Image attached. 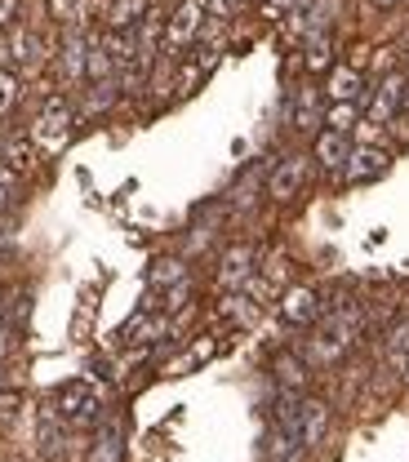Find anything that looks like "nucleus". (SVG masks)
<instances>
[{
  "instance_id": "18",
  "label": "nucleus",
  "mask_w": 409,
  "mask_h": 462,
  "mask_svg": "<svg viewBox=\"0 0 409 462\" xmlns=\"http://www.w3.org/2000/svg\"><path fill=\"white\" fill-rule=\"evenodd\" d=\"M85 80H89V85H98V80H116V58H112V50H107V41H89Z\"/></svg>"
},
{
  "instance_id": "30",
  "label": "nucleus",
  "mask_w": 409,
  "mask_h": 462,
  "mask_svg": "<svg viewBox=\"0 0 409 462\" xmlns=\"http://www.w3.org/2000/svg\"><path fill=\"white\" fill-rule=\"evenodd\" d=\"M187 298H191V285H187V281H182V285H174V289H165V302H161V307H165V316H170V311H178Z\"/></svg>"
},
{
  "instance_id": "5",
  "label": "nucleus",
  "mask_w": 409,
  "mask_h": 462,
  "mask_svg": "<svg viewBox=\"0 0 409 462\" xmlns=\"http://www.w3.org/2000/svg\"><path fill=\"white\" fill-rule=\"evenodd\" d=\"M254 263H258V249L254 245H232L228 254H223V263H218V289H228V293H236V289H245L249 281H254Z\"/></svg>"
},
{
  "instance_id": "12",
  "label": "nucleus",
  "mask_w": 409,
  "mask_h": 462,
  "mask_svg": "<svg viewBox=\"0 0 409 462\" xmlns=\"http://www.w3.org/2000/svg\"><path fill=\"white\" fill-rule=\"evenodd\" d=\"M9 62H18V67L36 71V67L45 62V41H41L32 27H18V32L9 36Z\"/></svg>"
},
{
  "instance_id": "26",
  "label": "nucleus",
  "mask_w": 409,
  "mask_h": 462,
  "mask_svg": "<svg viewBox=\"0 0 409 462\" xmlns=\"http://www.w3.org/2000/svg\"><path fill=\"white\" fill-rule=\"evenodd\" d=\"M293 125H298V129H316V125H321L316 103H311V89H302V98H298V112H293Z\"/></svg>"
},
{
  "instance_id": "1",
  "label": "nucleus",
  "mask_w": 409,
  "mask_h": 462,
  "mask_svg": "<svg viewBox=\"0 0 409 462\" xmlns=\"http://www.w3.org/2000/svg\"><path fill=\"white\" fill-rule=\"evenodd\" d=\"M360 325H365L360 307H334L330 316L321 311V329H316V338L307 343V356H311L316 365H334V360L360 338Z\"/></svg>"
},
{
  "instance_id": "9",
  "label": "nucleus",
  "mask_w": 409,
  "mask_h": 462,
  "mask_svg": "<svg viewBox=\"0 0 409 462\" xmlns=\"http://www.w3.org/2000/svg\"><path fill=\"white\" fill-rule=\"evenodd\" d=\"M330 427V404L325 401H302L298 404V445L302 449H316L321 436Z\"/></svg>"
},
{
  "instance_id": "13",
  "label": "nucleus",
  "mask_w": 409,
  "mask_h": 462,
  "mask_svg": "<svg viewBox=\"0 0 409 462\" xmlns=\"http://www.w3.org/2000/svg\"><path fill=\"white\" fill-rule=\"evenodd\" d=\"M325 94H330V103H360L365 80H360V71H356V67H330Z\"/></svg>"
},
{
  "instance_id": "11",
  "label": "nucleus",
  "mask_w": 409,
  "mask_h": 462,
  "mask_svg": "<svg viewBox=\"0 0 409 462\" xmlns=\"http://www.w3.org/2000/svg\"><path fill=\"white\" fill-rule=\"evenodd\" d=\"M401 89H405V76H387L374 94H369V125H387L396 107H401Z\"/></svg>"
},
{
  "instance_id": "29",
  "label": "nucleus",
  "mask_w": 409,
  "mask_h": 462,
  "mask_svg": "<svg viewBox=\"0 0 409 462\" xmlns=\"http://www.w3.org/2000/svg\"><path fill=\"white\" fill-rule=\"evenodd\" d=\"M387 351H392L396 360H405V356H409V320H401V325L387 334Z\"/></svg>"
},
{
  "instance_id": "31",
  "label": "nucleus",
  "mask_w": 409,
  "mask_h": 462,
  "mask_svg": "<svg viewBox=\"0 0 409 462\" xmlns=\"http://www.w3.org/2000/svg\"><path fill=\"white\" fill-rule=\"evenodd\" d=\"M18 18V0H0V32Z\"/></svg>"
},
{
  "instance_id": "28",
  "label": "nucleus",
  "mask_w": 409,
  "mask_h": 462,
  "mask_svg": "<svg viewBox=\"0 0 409 462\" xmlns=\"http://www.w3.org/2000/svg\"><path fill=\"white\" fill-rule=\"evenodd\" d=\"M50 14H54L59 23H76V18L85 14V0H50Z\"/></svg>"
},
{
  "instance_id": "33",
  "label": "nucleus",
  "mask_w": 409,
  "mask_h": 462,
  "mask_svg": "<svg viewBox=\"0 0 409 462\" xmlns=\"http://www.w3.org/2000/svg\"><path fill=\"white\" fill-rule=\"evenodd\" d=\"M205 5H214V9H218V14H228V9H232L236 0H205Z\"/></svg>"
},
{
  "instance_id": "16",
  "label": "nucleus",
  "mask_w": 409,
  "mask_h": 462,
  "mask_svg": "<svg viewBox=\"0 0 409 462\" xmlns=\"http://www.w3.org/2000/svg\"><path fill=\"white\" fill-rule=\"evenodd\" d=\"M170 334V316H134L129 325H125V334H120V343H161Z\"/></svg>"
},
{
  "instance_id": "37",
  "label": "nucleus",
  "mask_w": 409,
  "mask_h": 462,
  "mask_svg": "<svg viewBox=\"0 0 409 462\" xmlns=\"http://www.w3.org/2000/svg\"><path fill=\"white\" fill-rule=\"evenodd\" d=\"M401 365H405V383H409V356H405V360H401Z\"/></svg>"
},
{
  "instance_id": "3",
  "label": "nucleus",
  "mask_w": 409,
  "mask_h": 462,
  "mask_svg": "<svg viewBox=\"0 0 409 462\" xmlns=\"http://www.w3.org/2000/svg\"><path fill=\"white\" fill-rule=\"evenodd\" d=\"M67 134H71V112H67V103L62 98H50L41 116H36V125H32V143L36 147H62L67 143Z\"/></svg>"
},
{
  "instance_id": "22",
  "label": "nucleus",
  "mask_w": 409,
  "mask_h": 462,
  "mask_svg": "<svg viewBox=\"0 0 409 462\" xmlns=\"http://www.w3.org/2000/svg\"><path fill=\"white\" fill-rule=\"evenodd\" d=\"M330 58H334V41H330V32H316V36H307V71H325L330 67Z\"/></svg>"
},
{
  "instance_id": "17",
  "label": "nucleus",
  "mask_w": 409,
  "mask_h": 462,
  "mask_svg": "<svg viewBox=\"0 0 409 462\" xmlns=\"http://www.w3.org/2000/svg\"><path fill=\"white\" fill-rule=\"evenodd\" d=\"M85 62H89V41H85V32H67V41H62V76L67 80H85Z\"/></svg>"
},
{
  "instance_id": "21",
  "label": "nucleus",
  "mask_w": 409,
  "mask_h": 462,
  "mask_svg": "<svg viewBox=\"0 0 409 462\" xmlns=\"http://www.w3.org/2000/svg\"><path fill=\"white\" fill-rule=\"evenodd\" d=\"M120 454H125V445H120V427L112 422V427L98 431V440H94V449H89V462H120Z\"/></svg>"
},
{
  "instance_id": "8",
  "label": "nucleus",
  "mask_w": 409,
  "mask_h": 462,
  "mask_svg": "<svg viewBox=\"0 0 409 462\" xmlns=\"http://www.w3.org/2000/svg\"><path fill=\"white\" fill-rule=\"evenodd\" d=\"M387 170H392V156L387 152H378V147H351L343 178L348 182H369V178H383Z\"/></svg>"
},
{
  "instance_id": "20",
  "label": "nucleus",
  "mask_w": 409,
  "mask_h": 462,
  "mask_svg": "<svg viewBox=\"0 0 409 462\" xmlns=\"http://www.w3.org/2000/svg\"><path fill=\"white\" fill-rule=\"evenodd\" d=\"M182 281H187V263H182V258H156V263H152V272H147V285L161 289V293H165V289H174V285H182Z\"/></svg>"
},
{
  "instance_id": "25",
  "label": "nucleus",
  "mask_w": 409,
  "mask_h": 462,
  "mask_svg": "<svg viewBox=\"0 0 409 462\" xmlns=\"http://www.w3.org/2000/svg\"><path fill=\"white\" fill-rule=\"evenodd\" d=\"M32 156H36V152H32V143H9V147H5V161H9V170H14V173L32 170V165H36Z\"/></svg>"
},
{
  "instance_id": "34",
  "label": "nucleus",
  "mask_w": 409,
  "mask_h": 462,
  "mask_svg": "<svg viewBox=\"0 0 409 462\" xmlns=\"http://www.w3.org/2000/svg\"><path fill=\"white\" fill-rule=\"evenodd\" d=\"M9 62V36H0V67Z\"/></svg>"
},
{
  "instance_id": "36",
  "label": "nucleus",
  "mask_w": 409,
  "mask_h": 462,
  "mask_svg": "<svg viewBox=\"0 0 409 462\" xmlns=\"http://www.w3.org/2000/svg\"><path fill=\"white\" fill-rule=\"evenodd\" d=\"M374 5H383V9H392V5H396V0H374Z\"/></svg>"
},
{
  "instance_id": "27",
  "label": "nucleus",
  "mask_w": 409,
  "mask_h": 462,
  "mask_svg": "<svg viewBox=\"0 0 409 462\" xmlns=\"http://www.w3.org/2000/svg\"><path fill=\"white\" fill-rule=\"evenodd\" d=\"M18 413H23V396L5 387V392H0V427H14V422H18Z\"/></svg>"
},
{
  "instance_id": "39",
  "label": "nucleus",
  "mask_w": 409,
  "mask_h": 462,
  "mask_svg": "<svg viewBox=\"0 0 409 462\" xmlns=\"http://www.w3.org/2000/svg\"><path fill=\"white\" fill-rule=\"evenodd\" d=\"M0 392H5V374H0Z\"/></svg>"
},
{
  "instance_id": "2",
  "label": "nucleus",
  "mask_w": 409,
  "mask_h": 462,
  "mask_svg": "<svg viewBox=\"0 0 409 462\" xmlns=\"http://www.w3.org/2000/svg\"><path fill=\"white\" fill-rule=\"evenodd\" d=\"M54 409H59V418L67 427H89L103 413V396L89 383H62L59 396H54Z\"/></svg>"
},
{
  "instance_id": "38",
  "label": "nucleus",
  "mask_w": 409,
  "mask_h": 462,
  "mask_svg": "<svg viewBox=\"0 0 409 462\" xmlns=\"http://www.w3.org/2000/svg\"><path fill=\"white\" fill-rule=\"evenodd\" d=\"M0 325H5V302H0Z\"/></svg>"
},
{
  "instance_id": "6",
  "label": "nucleus",
  "mask_w": 409,
  "mask_h": 462,
  "mask_svg": "<svg viewBox=\"0 0 409 462\" xmlns=\"http://www.w3.org/2000/svg\"><path fill=\"white\" fill-rule=\"evenodd\" d=\"M302 182H307V161L302 156H285L276 170L267 173V196L276 205H285V200H293L302 191Z\"/></svg>"
},
{
  "instance_id": "35",
  "label": "nucleus",
  "mask_w": 409,
  "mask_h": 462,
  "mask_svg": "<svg viewBox=\"0 0 409 462\" xmlns=\"http://www.w3.org/2000/svg\"><path fill=\"white\" fill-rule=\"evenodd\" d=\"M401 107H409V80H405V89H401Z\"/></svg>"
},
{
  "instance_id": "15",
  "label": "nucleus",
  "mask_w": 409,
  "mask_h": 462,
  "mask_svg": "<svg viewBox=\"0 0 409 462\" xmlns=\"http://www.w3.org/2000/svg\"><path fill=\"white\" fill-rule=\"evenodd\" d=\"M272 378H276V387H281V392L298 396V392L307 387V365H302L293 351H281V356L272 360Z\"/></svg>"
},
{
  "instance_id": "32",
  "label": "nucleus",
  "mask_w": 409,
  "mask_h": 462,
  "mask_svg": "<svg viewBox=\"0 0 409 462\" xmlns=\"http://www.w3.org/2000/svg\"><path fill=\"white\" fill-rule=\"evenodd\" d=\"M9 351H14V329H9V325H0V360H5Z\"/></svg>"
},
{
  "instance_id": "7",
  "label": "nucleus",
  "mask_w": 409,
  "mask_h": 462,
  "mask_svg": "<svg viewBox=\"0 0 409 462\" xmlns=\"http://www.w3.org/2000/svg\"><path fill=\"white\" fill-rule=\"evenodd\" d=\"M281 320H285V325H316V320H321V298H316V289H307V285L285 289V298H281Z\"/></svg>"
},
{
  "instance_id": "10",
  "label": "nucleus",
  "mask_w": 409,
  "mask_h": 462,
  "mask_svg": "<svg viewBox=\"0 0 409 462\" xmlns=\"http://www.w3.org/2000/svg\"><path fill=\"white\" fill-rule=\"evenodd\" d=\"M62 445H67V422L59 418L54 404H45L41 409V422H36V454L41 458H54V454H62Z\"/></svg>"
},
{
  "instance_id": "23",
  "label": "nucleus",
  "mask_w": 409,
  "mask_h": 462,
  "mask_svg": "<svg viewBox=\"0 0 409 462\" xmlns=\"http://www.w3.org/2000/svg\"><path fill=\"white\" fill-rule=\"evenodd\" d=\"M18 98H23V85H18V76L9 71V67H0V116H9L18 107Z\"/></svg>"
},
{
  "instance_id": "14",
  "label": "nucleus",
  "mask_w": 409,
  "mask_h": 462,
  "mask_svg": "<svg viewBox=\"0 0 409 462\" xmlns=\"http://www.w3.org/2000/svg\"><path fill=\"white\" fill-rule=\"evenodd\" d=\"M316 161H321V170H343L348 165V156H351V143H348V134H334V129H325V134H316Z\"/></svg>"
},
{
  "instance_id": "19",
  "label": "nucleus",
  "mask_w": 409,
  "mask_h": 462,
  "mask_svg": "<svg viewBox=\"0 0 409 462\" xmlns=\"http://www.w3.org/2000/svg\"><path fill=\"white\" fill-rule=\"evenodd\" d=\"M143 18H147V0H112V9H107L112 32H134Z\"/></svg>"
},
{
  "instance_id": "24",
  "label": "nucleus",
  "mask_w": 409,
  "mask_h": 462,
  "mask_svg": "<svg viewBox=\"0 0 409 462\" xmlns=\"http://www.w3.org/2000/svg\"><path fill=\"white\" fill-rule=\"evenodd\" d=\"M325 125H330L334 134H348L351 125H356V103H330V112H325Z\"/></svg>"
},
{
  "instance_id": "4",
  "label": "nucleus",
  "mask_w": 409,
  "mask_h": 462,
  "mask_svg": "<svg viewBox=\"0 0 409 462\" xmlns=\"http://www.w3.org/2000/svg\"><path fill=\"white\" fill-rule=\"evenodd\" d=\"M200 23H205V0H178V9L165 18V50L191 45Z\"/></svg>"
}]
</instances>
